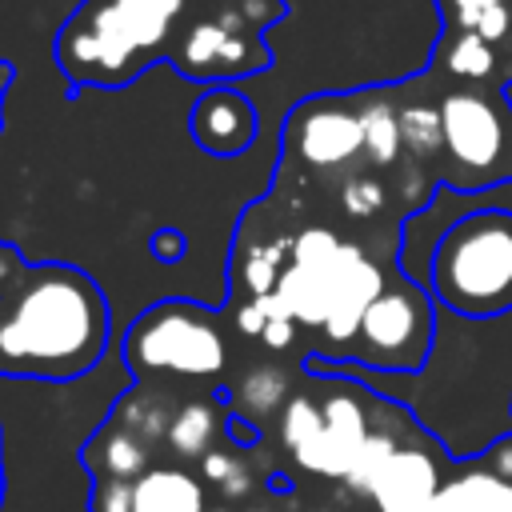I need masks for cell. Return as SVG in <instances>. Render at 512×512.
<instances>
[{"instance_id": "2e32d148", "label": "cell", "mask_w": 512, "mask_h": 512, "mask_svg": "<svg viewBox=\"0 0 512 512\" xmlns=\"http://www.w3.org/2000/svg\"><path fill=\"white\" fill-rule=\"evenodd\" d=\"M360 120H364V156L376 168H392L404 152L400 136V92L396 88H360Z\"/></svg>"}, {"instance_id": "44dd1931", "label": "cell", "mask_w": 512, "mask_h": 512, "mask_svg": "<svg viewBox=\"0 0 512 512\" xmlns=\"http://www.w3.org/2000/svg\"><path fill=\"white\" fill-rule=\"evenodd\" d=\"M112 420H116V424H124L132 436H140V440L152 448L156 440H164V436H168L172 412H168V404H164L156 392H148V388L132 384V388H124V392H120V400L112 404Z\"/></svg>"}, {"instance_id": "7c38bea8", "label": "cell", "mask_w": 512, "mask_h": 512, "mask_svg": "<svg viewBox=\"0 0 512 512\" xmlns=\"http://www.w3.org/2000/svg\"><path fill=\"white\" fill-rule=\"evenodd\" d=\"M428 72L452 84H484V88H512V48L492 44L476 32L440 28L432 48Z\"/></svg>"}, {"instance_id": "6da1fadb", "label": "cell", "mask_w": 512, "mask_h": 512, "mask_svg": "<svg viewBox=\"0 0 512 512\" xmlns=\"http://www.w3.org/2000/svg\"><path fill=\"white\" fill-rule=\"evenodd\" d=\"M112 312L100 284L72 264H28L0 244V376L80 380L100 368Z\"/></svg>"}, {"instance_id": "30bf717a", "label": "cell", "mask_w": 512, "mask_h": 512, "mask_svg": "<svg viewBox=\"0 0 512 512\" xmlns=\"http://www.w3.org/2000/svg\"><path fill=\"white\" fill-rule=\"evenodd\" d=\"M324 424L316 428V436L308 444H300L292 452V460L304 468V472H316V476H332V480H344L360 444L368 440V412L360 404L356 392L348 388H332L324 400Z\"/></svg>"}, {"instance_id": "d4e9b609", "label": "cell", "mask_w": 512, "mask_h": 512, "mask_svg": "<svg viewBox=\"0 0 512 512\" xmlns=\"http://www.w3.org/2000/svg\"><path fill=\"white\" fill-rule=\"evenodd\" d=\"M324 424V408L308 396V392H296V396H288V404L280 408V440H284V448H300V444H308L312 436H316V428Z\"/></svg>"}, {"instance_id": "ffe728a7", "label": "cell", "mask_w": 512, "mask_h": 512, "mask_svg": "<svg viewBox=\"0 0 512 512\" xmlns=\"http://www.w3.org/2000/svg\"><path fill=\"white\" fill-rule=\"evenodd\" d=\"M440 28L476 32L492 44L512 48V0H436Z\"/></svg>"}, {"instance_id": "f1b7e54d", "label": "cell", "mask_w": 512, "mask_h": 512, "mask_svg": "<svg viewBox=\"0 0 512 512\" xmlns=\"http://www.w3.org/2000/svg\"><path fill=\"white\" fill-rule=\"evenodd\" d=\"M268 320H272V312H268L264 296H252V300H248V304L236 312V324H240V332H244V336H260Z\"/></svg>"}, {"instance_id": "7a4b0ae2", "label": "cell", "mask_w": 512, "mask_h": 512, "mask_svg": "<svg viewBox=\"0 0 512 512\" xmlns=\"http://www.w3.org/2000/svg\"><path fill=\"white\" fill-rule=\"evenodd\" d=\"M192 0H80L52 40L68 92L124 88L168 60Z\"/></svg>"}, {"instance_id": "f546056e", "label": "cell", "mask_w": 512, "mask_h": 512, "mask_svg": "<svg viewBox=\"0 0 512 512\" xmlns=\"http://www.w3.org/2000/svg\"><path fill=\"white\" fill-rule=\"evenodd\" d=\"M260 340L268 344V348H288L292 340H296V320L292 316H272L268 324H264V332H260Z\"/></svg>"}, {"instance_id": "3957f363", "label": "cell", "mask_w": 512, "mask_h": 512, "mask_svg": "<svg viewBox=\"0 0 512 512\" xmlns=\"http://www.w3.org/2000/svg\"><path fill=\"white\" fill-rule=\"evenodd\" d=\"M288 16V0H192L168 64L192 84H232L272 68L268 28Z\"/></svg>"}, {"instance_id": "cb8c5ba5", "label": "cell", "mask_w": 512, "mask_h": 512, "mask_svg": "<svg viewBox=\"0 0 512 512\" xmlns=\"http://www.w3.org/2000/svg\"><path fill=\"white\" fill-rule=\"evenodd\" d=\"M400 444L392 440V432H368V440L360 444V452H356V460H352V468H348V476H344V484L352 488V492H372V484H376V476H380V468L388 464V456L396 452Z\"/></svg>"}, {"instance_id": "9c48e42d", "label": "cell", "mask_w": 512, "mask_h": 512, "mask_svg": "<svg viewBox=\"0 0 512 512\" xmlns=\"http://www.w3.org/2000/svg\"><path fill=\"white\" fill-rule=\"evenodd\" d=\"M356 256H360V248L344 244L332 228H304L292 240L288 264L276 280V296L284 300V308L292 312L296 324L324 328V320L336 304V292Z\"/></svg>"}, {"instance_id": "d6986e66", "label": "cell", "mask_w": 512, "mask_h": 512, "mask_svg": "<svg viewBox=\"0 0 512 512\" xmlns=\"http://www.w3.org/2000/svg\"><path fill=\"white\" fill-rule=\"evenodd\" d=\"M424 512H512V480L504 472H468L440 484Z\"/></svg>"}, {"instance_id": "8fae6325", "label": "cell", "mask_w": 512, "mask_h": 512, "mask_svg": "<svg viewBox=\"0 0 512 512\" xmlns=\"http://www.w3.org/2000/svg\"><path fill=\"white\" fill-rule=\"evenodd\" d=\"M188 132L200 152H208L216 160H232L252 148V140L260 132V112L240 88L212 84L196 96V104L188 112Z\"/></svg>"}, {"instance_id": "4fadbf2b", "label": "cell", "mask_w": 512, "mask_h": 512, "mask_svg": "<svg viewBox=\"0 0 512 512\" xmlns=\"http://www.w3.org/2000/svg\"><path fill=\"white\" fill-rule=\"evenodd\" d=\"M440 492V468L424 448H396L372 484L380 512H424Z\"/></svg>"}, {"instance_id": "484cf974", "label": "cell", "mask_w": 512, "mask_h": 512, "mask_svg": "<svg viewBox=\"0 0 512 512\" xmlns=\"http://www.w3.org/2000/svg\"><path fill=\"white\" fill-rule=\"evenodd\" d=\"M384 200H388L384 196V184L376 176H368V172H356V176H348L340 184V204H344V212L352 220H372L384 208Z\"/></svg>"}, {"instance_id": "ba28073f", "label": "cell", "mask_w": 512, "mask_h": 512, "mask_svg": "<svg viewBox=\"0 0 512 512\" xmlns=\"http://www.w3.org/2000/svg\"><path fill=\"white\" fill-rule=\"evenodd\" d=\"M432 348V312L428 296L408 280L384 284V292L368 304L352 356L380 372H416Z\"/></svg>"}, {"instance_id": "52a82bcc", "label": "cell", "mask_w": 512, "mask_h": 512, "mask_svg": "<svg viewBox=\"0 0 512 512\" xmlns=\"http://www.w3.org/2000/svg\"><path fill=\"white\" fill-rule=\"evenodd\" d=\"M284 164H300L308 172H336L364 156V120L356 92H320L304 96L280 132Z\"/></svg>"}, {"instance_id": "4316f807", "label": "cell", "mask_w": 512, "mask_h": 512, "mask_svg": "<svg viewBox=\"0 0 512 512\" xmlns=\"http://www.w3.org/2000/svg\"><path fill=\"white\" fill-rule=\"evenodd\" d=\"M132 484L136 480H96L92 512H132Z\"/></svg>"}, {"instance_id": "7402d4cb", "label": "cell", "mask_w": 512, "mask_h": 512, "mask_svg": "<svg viewBox=\"0 0 512 512\" xmlns=\"http://www.w3.org/2000/svg\"><path fill=\"white\" fill-rule=\"evenodd\" d=\"M288 376L280 372V368H256V372H248L240 384H236V392H232V400H236V408H232V416H244V420H252V424H260L268 412H280L288 400Z\"/></svg>"}, {"instance_id": "277c9868", "label": "cell", "mask_w": 512, "mask_h": 512, "mask_svg": "<svg viewBox=\"0 0 512 512\" xmlns=\"http://www.w3.org/2000/svg\"><path fill=\"white\" fill-rule=\"evenodd\" d=\"M432 296L472 320L512 308V212L484 208L444 228L428 260Z\"/></svg>"}, {"instance_id": "603a6c76", "label": "cell", "mask_w": 512, "mask_h": 512, "mask_svg": "<svg viewBox=\"0 0 512 512\" xmlns=\"http://www.w3.org/2000/svg\"><path fill=\"white\" fill-rule=\"evenodd\" d=\"M200 468H204V480H212L228 500H240V496H248V488H252V472H248V464L240 460V452H236L232 440H228V444H216V448L200 460Z\"/></svg>"}, {"instance_id": "e0dca14e", "label": "cell", "mask_w": 512, "mask_h": 512, "mask_svg": "<svg viewBox=\"0 0 512 512\" xmlns=\"http://www.w3.org/2000/svg\"><path fill=\"white\" fill-rule=\"evenodd\" d=\"M220 392L216 400H188L172 412V424H168V448L180 456V460H204L212 448H216V436L220 428H228V412L220 408Z\"/></svg>"}, {"instance_id": "5b68a950", "label": "cell", "mask_w": 512, "mask_h": 512, "mask_svg": "<svg viewBox=\"0 0 512 512\" xmlns=\"http://www.w3.org/2000/svg\"><path fill=\"white\" fill-rule=\"evenodd\" d=\"M436 104H440V128H444L448 184L472 192V188H484V184L512 180V104H508V88L444 80Z\"/></svg>"}, {"instance_id": "83f0119b", "label": "cell", "mask_w": 512, "mask_h": 512, "mask_svg": "<svg viewBox=\"0 0 512 512\" xmlns=\"http://www.w3.org/2000/svg\"><path fill=\"white\" fill-rule=\"evenodd\" d=\"M148 248H152V256H156V260L176 264V260L184 256L188 240H184V232H180V228H160V232H152V236H148Z\"/></svg>"}, {"instance_id": "9a60e30c", "label": "cell", "mask_w": 512, "mask_h": 512, "mask_svg": "<svg viewBox=\"0 0 512 512\" xmlns=\"http://www.w3.org/2000/svg\"><path fill=\"white\" fill-rule=\"evenodd\" d=\"M148 452L152 448L140 436H132L124 424H116L112 416L84 444V460L96 480H140L148 472Z\"/></svg>"}, {"instance_id": "ac0fdd59", "label": "cell", "mask_w": 512, "mask_h": 512, "mask_svg": "<svg viewBox=\"0 0 512 512\" xmlns=\"http://www.w3.org/2000/svg\"><path fill=\"white\" fill-rule=\"evenodd\" d=\"M132 512H208L204 484L180 468H148L132 484Z\"/></svg>"}, {"instance_id": "d6a6232c", "label": "cell", "mask_w": 512, "mask_h": 512, "mask_svg": "<svg viewBox=\"0 0 512 512\" xmlns=\"http://www.w3.org/2000/svg\"><path fill=\"white\" fill-rule=\"evenodd\" d=\"M208 512H224V508H208Z\"/></svg>"}, {"instance_id": "1f68e13d", "label": "cell", "mask_w": 512, "mask_h": 512, "mask_svg": "<svg viewBox=\"0 0 512 512\" xmlns=\"http://www.w3.org/2000/svg\"><path fill=\"white\" fill-rule=\"evenodd\" d=\"M0 504H4V468H0Z\"/></svg>"}, {"instance_id": "8992f818", "label": "cell", "mask_w": 512, "mask_h": 512, "mask_svg": "<svg viewBox=\"0 0 512 512\" xmlns=\"http://www.w3.org/2000/svg\"><path fill=\"white\" fill-rule=\"evenodd\" d=\"M224 356L228 344L216 312L192 300H160L144 308L120 340V360L136 380L152 372L204 380L224 368Z\"/></svg>"}, {"instance_id": "4dcf8cb0", "label": "cell", "mask_w": 512, "mask_h": 512, "mask_svg": "<svg viewBox=\"0 0 512 512\" xmlns=\"http://www.w3.org/2000/svg\"><path fill=\"white\" fill-rule=\"evenodd\" d=\"M8 88H12V64L0 60V128H4V96H8Z\"/></svg>"}, {"instance_id": "5bb4252c", "label": "cell", "mask_w": 512, "mask_h": 512, "mask_svg": "<svg viewBox=\"0 0 512 512\" xmlns=\"http://www.w3.org/2000/svg\"><path fill=\"white\" fill-rule=\"evenodd\" d=\"M384 272L360 252L356 260H352V268H348V276H344V284H340V292H336V304H332V312H328V320H324V328H320V336H324V344L332 348V356L340 352V348H352L356 344V332H360V320H364V312H368V304L384 292Z\"/></svg>"}]
</instances>
